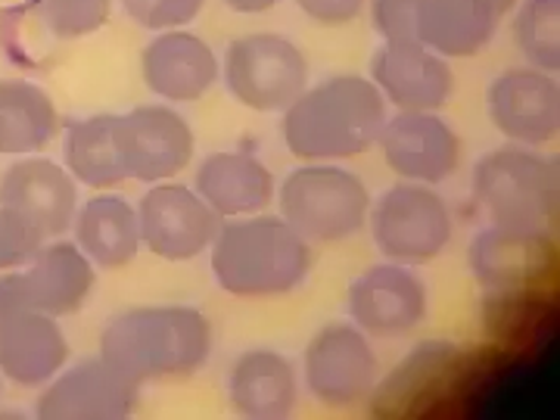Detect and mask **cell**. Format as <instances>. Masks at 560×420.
Returning <instances> with one entry per match:
<instances>
[{
	"label": "cell",
	"mask_w": 560,
	"mask_h": 420,
	"mask_svg": "<svg viewBox=\"0 0 560 420\" xmlns=\"http://www.w3.org/2000/svg\"><path fill=\"white\" fill-rule=\"evenodd\" d=\"M386 121V101L364 75H334L305 88L283 109V143L305 162H337L371 150Z\"/></svg>",
	"instance_id": "6da1fadb"
},
{
	"label": "cell",
	"mask_w": 560,
	"mask_h": 420,
	"mask_svg": "<svg viewBox=\"0 0 560 420\" xmlns=\"http://www.w3.org/2000/svg\"><path fill=\"white\" fill-rule=\"evenodd\" d=\"M101 355L143 383L194 377L212 355V324L190 305H140L106 324Z\"/></svg>",
	"instance_id": "7a4b0ae2"
},
{
	"label": "cell",
	"mask_w": 560,
	"mask_h": 420,
	"mask_svg": "<svg viewBox=\"0 0 560 420\" xmlns=\"http://www.w3.org/2000/svg\"><path fill=\"white\" fill-rule=\"evenodd\" d=\"M212 275L237 300H278L305 283L308 241L280 215H246L221 224L212 241Z\"/></svg>",
	"instance_id": "3957f363"
},
{
	"label": "cell",
	"mask_w": 560,
	"mask_h": 420,
	"mask_svg": "<svg viewBox=\"0 0 560 420\" xmlns=\"http://www.w3.org/2000/svg\"><path fill=\"white\" fill-rule=\"evenodd\" d=\"M474 194L492 228L548 234L558 215V165L533 147H501L477 162Z\"/></svg>",
	"instance_id": "277c9868"
},
{
	"label": "cell",
	"mask_w": 560,
	"mask_h": 420,
	"mask_svg": "<svg viewBox=\"0 0 560 420\" xmlns=\"http://www.w3.org/2000/svg\"><path fill=\"white\" fill-rule=\"evenodd\" d=\"M280 219L312 243H337L355 237L368 224V184L340 165L308 162L293 168L278 190Z\"/></svg>",
	"instance_id": "5b68a950"
},
{
	"label": "cell",
	"mask_w": 560,
	"mask_h": 420,
	"mask_svg": "<svg viewBox=\"0 0 560 420\" xmlns=\"http://www.w3.org/2000/svg\"><path fill=\"white\" fill-rule=\"evenodd\" d=\"M371 237L383 256L399 265H427L442 256L455 234L452 209L430 184H393L368 212Z\"/></svg>",
	"instance_id": "8992f818"
},
{
	"label": "cell",
	"mask_w": 560,
	"mask_h": 420,
	"mask_svg": "<svg viewBox=\"0 0 560 420\" xmlns=\"http://www.w3.org/2000/svg\"><path fill=\"white\" fill-rule=\"evenodd\" d=\"M231 97L256 113H283L308 88V60L283 35L256 32L231 40L224 62Z\"/></svg>",
	"instance_id": "52a82bcc"
},
{
	"label": "cell",
	"mask_w": 560,
	"mask_h": 420,
	"mask_svg": "<svg viewBox=\"0 0 560 420\" xmlns=\"http://www.w3.org/2000/svg\"><path fill=\"white\" fill-rule=\"evenodd\" d=\"M69 342L54 315L32 308L16 275L0 278V374L20 386H44L62 371Z\"/></svg>",
	"instance_id": "ba28073f"
},
{
	"label": "cell",
	"mask_w": 560,
	"mask_h": 420,
	"mask_svg": "<svg viewBox=\"0 0 560 420\" xmlns=\"http://www.w3.org/2000/svg\"><path fill=\"white\" fill-rule=\"evenodd\" d=\"M302 374L315 399L340 408L374 393L381 361L368 334L355 324H327L305 346Z\"/></svg>",
	"instance_id": "9c48e42d"
},
{
	"label": "cell",
	"mask_w": 560,
	"mask_h": 420,
	"mask_svg": "<svg viewBox=\"0 0 560 420\" xmlns=\"http://www.w3.org/2000/svg\"><path fill=\"white\" fill-rule=\"evenodd\" d=\"M116 147L128 178L162 184L187 168L197 138L175 106L147 103L116 119Z\"/></svg>",
	"instance_id": "30bf717a"
},
{
	"label": "cell",
	"mask_w": 560,
	"mask_h": 420,
	"mask_svg": "<svg viewBox=\"0 0 560 420\" xmlns=\"http://www.w3.org/2000/svg\"><path fill=\"white\" fill-rule=\"evenodd\" d=\"M140 243L165 261H190L202 256L221 219L206 206L194 187L184 184H156L138 202Z\"/></svg>",
	"instance_id": "8fae6325"
},
{
	"label": "cell",
	"mask_w": 560,
	"mask_h": 420,
	"mask_svg": "<svg viewBox=\"0 0 560 420\" xmlns=\"http://www.w3.org/2000/svg\"><path fill=\"white\" fill-rule=\"evenodd\" d=\"M140 399V383L103 359H88L44 383L35 415L44 420H121Z\"/></svg>",
	"instance_id": "7c38bea8"
},
{
	"label": "cell",
	"mask_w": 560,
	"mask_h": 420,
	"mask_svg": "<svg viewBox=\"0 0 560 420\" xmlns=\"http://www.w3.org/2000/svg\"><path fill=\"white\" fill-rule=\"evenodd\" d=\"M349 318L377 340H396L418 330L427 318V283L411 271V265L386 261L368 268L349 287Z\"/></svg>",
	"instance_id": "4fadbf2b"
},
{
	"label": "cell",
	"mask_w": 560,
	"mask_h": 420,
	"mask_svg": "<svg viewBox=\"0 0 560 420\" xmlns=\"http://www.w3.org/2000/svg\"><path fill=\"white\" fill-rule=\"evenodd\" d=\"M0 206L47 243L75 224L79 180L57 162L40 160V156L20 160L3 172Z\"/></svg>",
	"instance_id": "5bb4252c"
},
{
	"label": "cell",
	"mask_w": 560,
	"mask_h": 420,
	"mask_svg": "<svg viewBox=\"0 0 560 420\" xmlns=\"http://www.w3.org/2000/svg\"><path fill=\"white\" fill-rule=\"evenodd\" d=\"M489 119L521 147H548L560 131V88L541 69H508L489 84Z\"/></svg>",
	"instance_id": "9a60e30c"
},
{
	"label": "cell",
	"mask_w": 560,
	"mask_h": 420,
	"mask_svg": "<svg viewBox=\"0 0 560 420\" xmlns=\"http://www.w3.org/2000/svg\"><path fill=\"white\" fill-rule=\"evenodd\" d=\"M371 81L383 101L408 113H436L455 94L448 60L420 40H383L371 60Z\"/></svg>",
	"instance_id": "2e32d148"
},
{
	"label": "cell",
	"mask_w": 560,
	"mask_h": 420,
	"mask_svg": "<svg viewBox=\"0 0 560 420\" xmlns=\"http://www.w3.org/2000/svg\"><path fill=\"white\" fill-rule=\"evenodd\" d=\"M386 165L405 180L442 184L455 175L460 162V140L455 128L436 113H408L399 109L383 121L381 138Z\"/></svg>",
	"instance_id": "e0dca14e"
},
{
	"label": "cell",
	"mask_w": 560,
	"mask_h": 420,
	"mask_svg": "<svg viewBox=\"0 0 560 420\" xmlns=\"http://www.w3.org/2000/svg\"><path fill=\"white\" fill-rule=\"evenodd\" d=\"M143 84L168 103H194L219 81L221 66L215 50L194 32L168 28L150 40L140 54Z\"/></svg>",
	"instance_id": "ac0fdd59"
},
{
	"label": "cell",
	"mask_w": 560,
	"mask_h": 420,
	"mask_svg": "<svg viewBox=\"0 0 560 420\" xmlns=\"http://www.w3.org/2000/svg\"><path fill=\"white\" fill-rule=\"evenodd\" d=\"M194 190L219 219H246L275 202V175L253 153L221 150L200 162Z\"/></svg>",
	"instance_id": "d6986e66"
},
{
	"label": "cell",
	"mask_w": 560,
	"mask_h": 420,
	"mask_svg": "<svg viewBox=\"0 0 560 420\" xmlns=\"http://www.w3.org/2000/svg\"><path fill=\"white\" fill-rule=\"evenodd\" d=\"M25 302L54 318L75 315L88 293L94 290V261L79 249V243H44L28 271L16 275Z\"/></svg>",
	"instance_id": "ffe728a7"
},
{
	"label": "cell",
	"mask_w": 560,
	"mask_h": 420,
	"mask_svg": "<svg viewBox=\"0 0 560 420\" xmlns=\"http://www.w3.org/2000/svg\"><path fill=\"white\" fill-rule=\"evenodd\" d=\"M228 399L241 418H290L300 401L296 368L275 349H249L231 368Z\"/></svg>",
	"instance_id": "44dd1931"
},
{
	"label": "cell",
	"mask_w": 560,
	"mask_h": 420,
	"mask_svg": "<svg viewBox=\"0 0 560 420\" xmlns=\"http://www.w3.org/2000/svg\"><path fill=\"white\" fill-rule=\"evenodd\" d=\"M499 20L489 0H423L418 40L445 60L477 57L495 35Z\"/></svg>",
	"instance_id": "7402d4cb"
},
{
	"label": "cell",
	"mask_w": 560,
	"mask_h": 420,
	"mask_svg": "<svg viewBox=\"0 0 560 420\" xmlns=\"http://www.w3.org/2000/svg\"><path fill=\"white\" fill-rule=\"evenodd\" d=\"M75 243L94 261V268H125L131 265L140 243L138 209L113 194H97L75 215Z\"/></svg>",
	"instance_id": "603a6c76"
},
{
	"label": "cell",
	"mask_w": 560,
	"mask_h": 420,
	"mask_svg": "<svg viewBox=\"0 0 560 420\" xmlns=\"http://www.w3.org/2000/svg\"><path fill=\"white\" fill-rule=\"evenodd\" d=\"M60 131V113L35 81L0 79V153L28 156Z\"/></svg>",
	"instance_id": "cb8c5ba5"
},
{
	"label": "cell",
	"mask_w": 560,
	"mask_h": 420,
	"mask_svg": "<svg viewBox=\"0 0 560 420\" xmlns=\"http://www.w3.org/2000/svg\"><path fill=\"white\" fill-rule=\"evenodd\" d=\"M116 119L119 116L103 113V116L72 121L66 128L62 160L69 175L79 184H88L94 190H109L128 178L116 147Z\"/></svg>",
	"instance_id": "d4e9b609"
},
{
	"label": "cell",
	"mask_w": 560,
	"mask_h": 420,
	"mask_svg": "<svg viewBox=\"0 0 560 420\" xmlns=\"http://www.w3.org/2000/svg\"><path fill=\"white\" fill-rule=\"evenodd\" d=\"M548 256V234H514L489 228L470 246V268L486 287H514L529 275H539Z\"/></svg>",
	"instance_id": "484cf974"
},
{
	"label": "cell",
	"mask_w": 560,
	"mask_h": 420,
	"mask_svg": "<svg viewBox=\"0 0 560 420\" xmlns=\"http://www.w3.org/2000/svg\"><path fill=\"white\" fill-rule=\"evenodd\" d=\"M514 40L533 69L555 75L560 69V0H523L514 16Z\"/></svg>",
	"instance_id": "4316f807"
},
{
	"label": "cell",
	"mask_w": 560,
	"mask_h": 420,
	"mask_svg": "<svg viewBox=\"0 0 560 420\" xmlns=\"http://www.w3.org/2000/svg\"><path fill=\"white\" fill-rule=\"evenodd\" d=\"M40 10L57 38H84L109 20V0H40Z\"/></svg>",
	"instance_id": "83f0119b"
},
{
	"label": "cell",
	"mask_w": 560,
	"mask_h": 420,
	"mask_svg": "<svg viewBox=\"0 0 560 420\" xmlns=\"http://www.w3.org/2000/svg\"><path fill=\"white\" fill-rule=\"evenodd\" d=\"M202 3L206 0H121L125 13L153 32H168L194 22L200 16Z\"/></svg>",
	"instance_id": "f1b7e54d"
},
{
	"label": "cell",
	"mask_w": 560,
	"mask_h": 420,
	"mask_svg": "<svg viewBox=\"0 0 560 420\" xmlns=\"http://www.w3.org/2000/svg\"><path fill=\"white\" fill-rule=\"evenodd\" d=\"M423 0H371V20L383 40H418Z\"/></svg>",
	"instance_id": "f546056e"
},
{
	"label": "cell",
	"mask_w": 560,
	"mask_h": 420,
	"mask_svg": "<svg viewBox=\"0 0 560 420\" xmlns=\"http://www.w3.org/2000/svg\"><path fill=\"white\" fill-rule=\"evenodd\" d=\"M40 246L44 241L38 234L0 206V271H13L25 261H32Z\"/></svg>",
	"instance_id": "4dcf8cb0"
},
{
	"label": "cell",
	"mask_w": 560,
	"mask_h": 420,
	"mask_svg": "<svg viewBox=\"0 0 560 420\" xmlns=\"http://www.w3.org/2000/svg\"><path fill=\"white\" fill-rule=\"evenodd\" d=\"M368 0H296L302 13L318 25H327V28H340V25H349L361 16Z\"/></svg>",
	"instance_id": "1f68e13d"
},
{
	"label": "cell",
	"mask_w": 560,
	"mask_h": 420,
	"mask_svg": "<svg viewBox=\"0 0 560 420\" xmlns=\"http://www.w3.org/2000/svg\"><path fill=\"white\" fill-rule=\"evenodd\" d=\"M280 0H224V7H231L234 13H246V16H253V13H265V10H271V7H278Z\"/></svg>",
	"instance_id": "d6a6232c"
},
{
	"label": "cell",
	"mask_w": 560,
	"mask_h": 420,
	"mask_svg": "<svg viewBox=\"0 0 560 420\" xmlns=\"http://www.w3.org/2000/svg\"><path fill=\"white\" fill-rule=\"evenodd\" d=\"M489 3H492V7L499 10V16H504V13H508V10H514V7H517L521 0H489Z\"/></svg>",
	"instance_id": "836d02e7"
},
{
	"label": "cell",
	"mask_w": 560,
	"mask_h": 420,
	"mask_svg": "<svg viewBox=\"0 0 560 420\" xmlns=\"http://www.w3.org/2000/svg\"><path fill=\"white\" fill-rule=\"evenodd\" d=\"M0 393H3V374H0Z\"/></svg>",
	"instance_id": "e575fe53"
}]
</instances>
